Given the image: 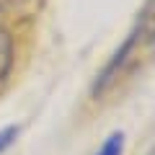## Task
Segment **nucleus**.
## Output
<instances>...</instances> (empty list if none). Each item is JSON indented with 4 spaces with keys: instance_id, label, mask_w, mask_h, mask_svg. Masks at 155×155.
Returning <instances> with one entry per match:
<instances>
[{
    "instance_id": "obj_1",
    "label": "nucleus",
    "mask_w": 155,
    "mask_h": 155,
    "mask_svg": "<svg viewBox=\"0 0 155 155\" xmlns=\"http://www.w3.org/2000/svg\"><path fill=\"white\" fill-rule=\"evenodd\" d=\"M153 47H155V0H150L147 5L142 8V13H140L134 28L129 31V36L124 39V44L116 49V54L111 57V62L104 67V72L96 78L93 93L96 96L104 93L137 57H142L145 52H150Z\"/></svg>"
},
{
    "instance_id": "obj_2",
    "label": "nucleus",
    "mask_w": 155,
    "mask_h": 155,
    "mask_svg": "<svg viewBox=\"0 0 155 155\" xmlns=\"http://www.w3.org/2000/svg\"><path fill=\"white\" fill-rule=\"evenodd\" d=\"M44 0H0V16L13 18H31L41 11Z\"/></svg>"
},
{
    "instance_id": "obj_3",
    "label": "nucleus",
    "mask_w": 155,
    "mask_h": 155,
    "mask_svg": "<svg viewBox=\"0 0 155 155\" xmlns=\"http://www.w3.org/2000/svg\"><path fill=\"white\" fill-rule=\"evenodd\" d=\"M13 36L5 26H0V83L11 75V67H13Z\"/></svg>"
},
{
    "instance_id": "obj_4",
    "label": "nucleus",
    "mask_w": 155,
    "mask_h": 155,
    "mask_svg": "<svg viewBox=\"0 0 155 155\" xmlns=\"http://www.w3.org/2000/svg\"><path fill=\"white\" fill-rule=\"evenodd\" d=\"M96 155H124V132H111L101 142Z\"/></svg>"
},
{
    "instance_id": "obj_5",
    "label": "nucleus",
    "mask_w": 155,
    "mask_h": 155,
    "mask_svg": "<svg viewBox=\"0 0 155 155\" xmlns=\"http://www.w3.org/2000/svg\"><path fill=\"white\" fill-rule=\"evenodd\" d=\"M16 137H18V127H5V129H0V155H3L13 142H16Z\"/></svg>"
},
{
    "instance_id": "obj_6",
    "label": "nucleus",
    "mask_w": 155,
    "mask_h": 155,
    "mask_svg": "<svg viewBox=\"0 0 155 155\" xmlns=\"http://www.w3.org/2000/svg\"><path fill=\"white\" fill-rule=\"evenodd\" d=\"M147 155H155V147H153V150H150V153H147Z\"/></svg>"
}]
</instances>
